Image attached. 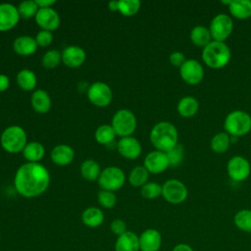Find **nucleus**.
Segmentation results:
<instances>
[{"mask_svg":"<svg viewBox=\"0 0 251 251\" xmlns=\"http://www.w3.org/2000/svg\"><path fill=\"white\" fill-rule=\"evenodd\" d=\"M115 251H140L139 236L130 230L118 236L115 242Z\"/></svg>","mask_w":251,"mask_h":251,"instance_id":"obj_22","label":"nucleus"},{"mask_svg":"<svg viewBox=\"0 0 251 251\" xmlns=\"http://www.w3.org/2000/svg\"><path fill=\"white\" fill-rule=\"evenodd\" d=\"M108 8L112 12H119V0H112L108 3Z\"/></svg>","mask_w":251,"mask_h":251,"instance_id":"obj_46","label":"nucleus"},{"mask_svg":"<svg viewBox=\"0 0 251 251\" xmlns=\"http://www.w3.org/2000/svg\"><path fill=\"white\" fill-rule=\"evenodd\" d=\"M17 9L20 17L22 19L27 20V19L34 18L39 8L36 5L34 0H25V1H22L17 6Z\"/></svg>","mask_w":251,"mask_h":251,"instance_id":"obj_34","label":"nucleus"},{"mask_svg":"<svg viewBox=\"0 0 251 251\" xmlns=\"http://www.w3.org/2000/svg\"><path fill=\"white\" fill-rule=\"evenodd\" d=\"M0 144L2 149L10 154L23 152L24 148L27 144L26 132L20 126H9L0 135Z\"/></svg>","mask_w":251,"mask_h":251,"instance_id":"obj_4","label":"nucleus"},{"mask_svg":"<svg viewBox=\"0 0 251 251\" xmlns=\"http://www.w3.org/2000/svg\"><path fill=\"white\" fill-rule=\"evenodd\" d=\"M62 62V53L59 50L51 49L44 53L41 58V64L46 69H55Z\"/></svg>","mask_w":251,"mask_h":251,"instance_id":"obj_35","label":"nucleus"},{"mask_svg":"<svg viewBox=\"0 0 251 251\" xmlns=\"http://www.w3.org/2000/svg\"><path fill=\"white\" fill-rule=\"evenodd\" d=\"M179 75L186 83L196 85L203 80L205 73L201 63L195 59H188L179 68Z\"/></svg>","mask_w":251,"mask_h":251,"instance_id":"obj_12","label":"nucleus"},{"mask_svg":"<svg viewBox=\"0 0 251 251\" xmlns=\"http://www.w3.org/2000/svg\"><path fill=\"white\" fill-rule=\"evenodd\" d=\"M116 132L111 125H101L98 126L94 133V138L97 143L102 145H108L114 141Z\"/></svg>","mask_w":251,"mask_h":251,"instance_id":"obj_32","label":"nucleus"},{"mask_svg":"<svg viewBox=\"0 0 251 251\" xmlns=\"http://www.w3.org/2000/svg\"><path fill=\"white\" fill-rule=\"evenodd\" d=\"M230 57L231 52L226 42L212 40L202 50V60L204 64L212 69H222L226 67Z\"/></svg>","mask_w":251,"mask_h":251,"instance_id":"obj_3","label":"nucleus"},{"mask_svg":"<svg viewBox=\"0 0 251 251\" xmlns=\"http://www.w3.org/2000/svg\"><path fill=\"white\" fill-rule=\"evenodd\" d=\"M172 251H194L193 248L186 243H178L174 246Z\"/></svg>","mask_w":251,"mask_h":251,"instance_id":"obj_45","label":"nucleus"},{"mask_svg":"<svg viewBox=\"0 0 251 251\" xmlns=\"http://www.w3.org/2000/svg\"><path fill=\"white\" fill-rule=\"evenodd\" d=\"M117 150L122 157L127 160H135L140 156L142 147L138 139L135 137L126 136L121 137V139L118 141Z\"/></svg>","mask_w":251,"mask_h":251,"instance_id":"obj_15","label":"nucleus"},{"mask_svg":"<svg viewBox=\"0 0 251 251\" xmlns=\"http://www.w3.org/2000/svg\"><path fill=\"white\" fill-rule=\"evenodd\" d=\"M169 61L171 63V65H173L174 67L180 68L183 65V63L186 61V59H185V56L182 52L175 51V52H172L170 54Z\"/></svg>","mask_w":251,"mask_h":251,"instance_id":"obj_42","label":"nucleus"},{"mask_svg":"<svg viewBox=\"0 0 251 251\" xmlns=\"http://www.w3.org/2000/svg\"><path fill=\"white\" fill-rule=\"evenodd\" d=\"M34 38H35V41L37 43V46H39V47H47L53 41V34H52L51 31L41 29L40 31L37 32V34H36V36Z\"/></svg>","mask_w":251,"mask_h":251,"instance_id":"obj_40","label":"nucleus"},{"mask_svg":"<svg viewBox=\"0 0 251 251\" xmlns=\"http://www.w3.org/2000/svg\"><path fill=\"white\" fill-rule=\"evenodd\" d=\"M228 176L236 182L245 180L251 173V166L249 161L242 156H233L229 159L226 166Z\"/></svg>","mask_w":251,"mask_h":251,"instance_id":"obj_11","label":"nucleus"},{"mask_svg":"<svg viewBox=\"0 0 251 251\" xmlns=\"http://www.w3.org/2000/svg\"><path fill=\"white\" fill-rule=\"evenodd\" d=\"M0 240H1V233H0Z\"/></svg>","mask_w":251,"mask_h":251,"instance_id":"obj_47","label":"nucleus"},{"mask_svg":"<svg viewBox=\"0 0 251 251\" xmlns=\"http://www.w3.org/2000/svg\"><path fill=\"white\" fill-rule=\"evenodd\" d=\"M61 53L62 63L69 68H78L86 59L85 51L77 45H69Z\"/></svg>","mask_w":251,"mask_h":251,"instance_id":"obj_17","label":"nucleus"},{"mask_svg":"<svg viewBox=\"0 0 251 251\" xmlns=\"http://www.w3.org/2000/svg\"><path fill=\"white\" fill-rule=\"evenodd\" d=\"M167 157L169 160V165L171 168H176L179 166L184 157V148L181 144H176L173 149L168 151Z\"/></svg>","mask_w":251,"mask_h":251,"instance_id":"obj_38","label":"nucleus"},{"mask_svg":"<svg viewBox=\"0 0 251 251\" xmlns=\"http://www.w3.org/2000/svg\"><path fill=\"white\" fill-rule=\"evenodd\" d=\"M139 0H119V12L125 17L134 16L140 9Z\"/></svg>","mask_w":251,"mask_h":251,"instance_id":"obj_36","label":"nucleus"},{"mask_svg":"<svg viewBox=\"0 0 251 251\" xmlns=\"http://www.w3.org/2000/svg\"><path fill=\"white\" fill-rule=\"evenodd\" d=\"M10 86V78L4 74H0V92L6 91Z\"/></svg>","mask_w":251,"mask_h":251,"instance_id":"obj_43","label":"nucleus"},{"mask_svg":"<svg viewBox=\"0 0 251 251\" xmlns=\"http://www.w3.org/2000/svg\"><path fill=\"white\" fill-rule=\"evenodd\" d=\"M97 200L101 207L105 209H111L116 205L117 197L113 191L101 189L97 194Z\"/></svg>","mask_w":251,"mask_h":251,"instance_id":"obj_39","label":"nucleus"},{"mask_svg":"<svg viewBox=\"0 0 251 251\" xmlns=\"http://www.w3.org/2000/svg\"><path fill=\"white\" fill-rule=\"evenodd\" d=\"M0 48H1V45H0Z\"/></svg>","mask_w":251,"mask_h":251,"instance_id":"obj_48","label":"nucleus"},{"mask_svg":"<svg viewBox=\"0 0 251 251\" xmlns=\"http://www.w3.org/2000/svg\"><path fill=\"white\" fill-rule=\"evenodd\" d=\"M140 193L141 196L145 199H156L159 196H162V185L157 182L149 181L140 188Z\"/></svg>","mask_w":251,"mask_h":251,"instance_id":"obj_37","label":"nucleus"},{"mask_svg":"<svg viewBox=\"0 0 251 251\" xmlns=\"http://www.w3.org/2000/svg\"><path fill=\"white\" fill-rule=\"evenodd\" d=\"M86 95L91 104L101 108L108 106L113 99L111 87L102 81H96L90 84L87 88Z\"/></svg>","mask_w":251,"mask_h":251,"instance_id":"obj_10","label":"nucleus"},{"mask_svg":"<svg viewBox=\"0 0 251 251\" xmlns=\"http://www.w3.org/2000/svg\"><path fill=\"white\" fill-rule=\"evenodd\" d=\"M19 87L25 91L33 90L37 83L36 75L29 69L21 70L16 76Z\"/></svg>","mask_w":251,"mask_h":251,"instance_id":"obj_28","label":"nucleus"},{"mask_svg":"<svg viewBox=\"0 0 251 251\" xmlns=\"http://www.w3.org/2000/svg\"><path fill=\"white\" fill-rule=\"evenodd\" d=\"M38 8H51L56 4L55 0H34Z\"/></svg>","mask_w":251,"mask_h":251,"instance_id":"obj_44","label":"nucleus"},{"mask_svg":"<svg viewBox=\"0 0 251 251\" xmlns=\"http://www.w3.org/2000/svg\"><path fill=\"white\" fill-rule=\"evenodd\" d=\"M176 110L181 117L191 118L196 115L199 110L198 100L192 96H184L178 101Z\"/></svg>","mask_w":251,"mask_h":251,"instance_id":"obj_26","label":"nucleus"},{"mask_svg":"<svg viewBox=\"0 0 251 251\" xmlns=\"http://www.w3.org/2000/svg\"><path fill=\"white\" fill-rule=\"evenodd\" d=\"M34 19H35V23L41 29L48 30L51 32L57 29L61 23L59 14L52 7L39 8Z\"/></svg>","mask_w":251,"mask_h":251,"instance_id":"obj_13","label":"nucleus"},{"mask_svg":"<svg viewBox=\"0 0 251 251\" xmlns=\"http://www.w3.org/2000/svg\"><path fill=\"white\" fill-rule=\"evenodd\" d=\"M139 236L140 251H159L162 245V235L156 228H147Z\"/></svg>","mask_w":251,"mask_h":251,"instance_id":"obj_18","label":"nucleus"},{"mask_svg":"<svg viewBox=\"0 0 251 251\" xmlns=\"http://www.w3.org/2000/svg\"><path fill=\"white\" fill-rule=\"evenodd\" d=\"M143 166L149 172V174L153 175L161 174L170 167L167 154L159 150L149 152L144 158Z\"/></svg>","mask_w":251,"mask_h":251,"instance_id":"obj_14","label":"nucleus"},{"mask_svg":"<svg viewBox=\"0 0 251 251\" xmlns=\"http://www.w3.org/2000/svg\"><path fill=\"white\" fill-rule=\"evenodd\" d=\"M50 158L52 162L57 166H68L75 159V151L70 145L58 144L52 149Z\"/></svg>","mask_w":251,"mask_h":251,"instance_id":"obj_19","label":"nucleus"},{"mask_svg":"<svg viewBox=\"0 0 251 251\" xmlns=\"http://www.w3.org/2000/svg\"><path fill=\"white\" fill-rule=\"evenodd\" d=\"M149 138L156 150L167 153L177 144L178 132L174 124L160 122L152 127Z\"/></svg>","mask_w":251,"mask_h":251,"instance_id":"obj_2","label":"nucleus"},{"mask_svg":"<svg viewBox=\"0 0 251 251\" xmlns=\"http://www.w3.org/2000/svg\"><path fill=\"white\" fill-rule=\"evenodd\" d=\"M232 29H233L232 19L226 14H223V13L216 15L212 19L209 26L212 39L219 42H225L231 34Z\"/></svg>","mask_w":251,"mask_h":251,"instance_id":"obj_8","label":"nucleus"},{"mask_svg":"<svg viewBox=\"0 0 251 251\" xmlns=\"http://www.w3.org/2000/svg\"><path fill=\"white\" fill-rule=\"evenodd\" d=\"M21 17L15 5L10 3L0 4V31H8L14 28Z\"/></svg>","mask_w":251,"mask_h":251,"instance_id":"obj_16","label":"nucleus"},{"mask_svg":"<svg viewBox=\"0 0 251 251\" xmlns=\"http://www.w3.org/2000/svg\"><path fill=\"white\" fill-rule=\"evenodd\" d=\"M230 15L238 20H246L251 17L250 0H233L228 5Z\"/></svg>","mask_w":251,"mask_h":251,"instance_id":"obj_25","label":"nucleus"},{"mask_svg":"<svg viewBox=\"0 0 251 251\" xmlns=\"http://www.w3.org/2000/svg\"><path fill=\"white\" fill-rule=\"evenodd\" d=\"M97 180L101 189L115 192L125 184L126 175L121 168L109 166L101 171Z\"/></svg>","mask_w":251,"mask_h":251,"instance_id":"obj_7","label":"nucleus"},{"mask_svg":"<svg viewBox=\"0 0 251 251\" xmlns=\"http://www.w3.org/2000/svg\"><path fill=\"white\" fill-rule=\"evenodd\" d=\"M30 104L34 112L38 114H46L51 109V97L47 91L43 89H36L31 94Z\"/></svg>","mask_w":251,"mask_h":251,"instance_id":"obj_21","label":"nucleus"},{"mask_svg":"<svg viewBox=\"0 0 251 251\" xmlns=\"http://www.w3.org/2000/svg\"><path fill=\"white\" fill-rule=\"evenodd\" d=\"M104 213L98 207H88L81 214V222L84 226L95 228L100 226L104 222Z\"/></svg>","mask_w":251,"mask_h":251,"instance_id":"obj_23","label":"nucleus"},{"mask_svg":"<svg viewBox=\"0 0 251 251\" xmlns=\"http://www.w3.org/2000/svg\"><path fill=\"white\" fill-rule=\"evenodd\" d=\"M233 223L235 226L244 232H251V210L242 209L236 212L233 217Z\"/></svg>","mask_w":251,"mask_h":251,"instance_id":"obj_33","label":"nucleus"},{"mask_svg":"<svg viewBox=\"0 0 251 251\" xmlns=\"http://www.w3.org/2000/svg\"><path fill=\"white\" fill-rule=\"evenodd\" d=\"M224 128L230 136H243L251 130V116L241 110L231 111L225 119Z\"/></svg>","mask_w":251,"mask_h":251,"instance_id":"obj_5","label":"nucleus"},{"mask_svg":"<svg viewBox=\"0 0 251 251\" xmlns=\"http://www.w3.org/2000/svg\"><path fill=\"white\" fill-rule=\"evenodd\" d=\"M79 171H80L81 176L88 181L97 180L101 174L99 164L92 159H87L84 162H82L80 165Z\"/></svg>","mask_w":251,"mask_h":251,"instance_id":"obj_29","label":"nucleus"},{"mask_svg":"<svg viewBox=\"0 0 251 251\" xmlns=\"http://www.w3.org/2000/svg\"><path fill=\"white\" fill-rule=\"evenodd\" d=\"M22 153L28 163H39L45 155V148L38 141H30L27 142Z\"/></svg>","mask_w":251,"mask_h":251,"instance_id":"obj_24","label":"nucleus"},{"mask_svg":"<svg viewBox=\"0 0 251 251\" xmlns=\"http://www.w3.org/2000/svg\"><path fill=\"white\" fill-rule=\"evenodd\" d=\"M50 174L40 163H25L14 176L16 191L25 198H35L43 194L50 184Z\"/></svg>","mask_w":251,"mask_h":251,"instance_id":"obj_1","label":"nucleus"},{"mask_svg":"<svg viewBox=\"0 0 251 251\" xmlns=\"http://www.w3.org/2000/svg\"><path fill=\"white\" fill-rule=\"evenodd\" d=\"M111 126L114 128L116 135L120 137L131 136L137 126V121L135 115L128 109L118 110L111 122Z\"/></svg>","mask_w":251,"mask_h":251,"instance_id":"obj_6","label":"nucleus"},{"mask_svg":"<svg viewBox=\"0 0 251 251\" xmlns=\"http://www.w3.org/2000/svg\"><path fill=\"white\" fill-rule=\"evenodd\" d=\"M35 38L29 35L18 36L13 42V50L20 56H30L37 50Z\"/></svg>","mask_w":251,"mask_h":251,"instance_id":"obj_20","label":"nucleus"},{"mask_svg":"<svg viewBox=\"0 0 251 251\" xmlns=\"http://www.w3.org/2000/svg\"><path fill=\"white\" fill-rule=\"evenodd\" d=\"M230 143L231 142H230L229 134H227L226 131H223V132L216 133L212 137L210 146H211L212 151H214L215 153H218V154H222V153H225L226 151H227Z\"/></svg>","mask_w":251,"mask_h":251,"instance_id":"obj_30","label":"nucleus"},{"mask_svg":"<svg viewBox=\"0 0 251 251\" xmlns=\"http://www.w3.org/2000/svg\"><path fill=\"white\" fill-rule=\"evenodd\" d=\"M188 196V190L183 182L171 178L162 185V197L170 204L177 205L183 203Z\"/></svg>","mask_w":251,"mask_h":251,"instance_id":"obj_9","label":"nucleus"},{"mask_svg":"<svg viewBox=\"0 0 251 251\" xmlns=\"http://www.w3.org/2000/svg\"><path fill=\"white\" fill-rule=\"evenodd\" d=\"M110 229H111L112 233H114L117 236H120V235H122V234H124L125 232L127 231V226H126V224L124 220L116 219L111 223Z\"/></svg>","mask_w":251,"mask_h":251,"instance_id":"obj_41","label":"nucleus"},{"mask_svg":"<svg viewBox=\"0 0 251 251\" xmlns=\"http://www.w3.org/2000/svg\"><path fill=\"white\" fill-rule=\"evenodd\" d=\"M148 177L149 172L145 169V167L136 166L130 171L128 175V181L133 187H142L148 182Z\"/></svg>","mask_w":251,"mask_h":251,"instance_id":"obj_31","label":"nucleus"},{"mask_svg":"<svg viewBox=\"0 0 251 251\" xmlns=\"http://www.w3.org/2000/svg\"><path fill=\"white\" fill-rule=\"evenodd\" d=\"M190 40L195 46L204 48L213 39L208 27L204 25H196L190 31Z\"/></svg>","mask_w":251,"mask_h":251,"instance_id":"obj_27","label":"nucleus"}]
</instances>
